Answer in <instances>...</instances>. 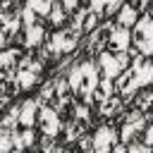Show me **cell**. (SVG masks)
I'll return each instance as SVG.
<instances>
[{"instance_id":"6da1fadb","label":"cell","mask_w":153,"mask_h":153,"mask_svg":"<svg viewBox=\"0 0 153 153\" xmlns=\"http://www.w3.org/2000/svg\"><path fill=\"white\" fill-rule=\"evenodd\" d=\"M98 81H100L98 79V72H96V67L91 62H84V65L74 67L69 72V76H67L69 88L76 91V93H84V96H91L98 88Z\"/></svg>"},{"instance_id":"7a4b0ae2","label":"cell","mask_w":153,"mask_h":153,"mask_svg":"<svg viewBox=\"0 0 153 153\" xmlns=\"http://www.w3.org/2000/svg\"><path fill=\"white\" fill-rule=\"evenodd\" d=\"M134 43L143 57L153 53V22L148 17H141L134 22Z\"/></svg>"},{"instance_id":"3957f363","label":"cell","mask_w":153,"mask_h":153,"mask_svg":"<svg viewBox=\"0 0 153 153\" xmlns=\"http://www.w3.org/2000/svg\"><path fill=\"white\" fill-rule=\"evenodd\" d=\"M36 120H38V124H41V131L45 134V136H57L60 134V117H57V112L53 110V108H38V115H36Z\"/></svg>"},{"instance_id":"277c9868","label":"cell","mask_w":153,"mask_h":153,"mask_svg":"<svg viewBox=\"0 0 153 153\" xmlns=\"http://www.w3.org/2000/svg\"><path fill=\"white\" fill-rule=\"evenodd\" d=\"M115 143H117V131L110 127H100L93 134V153H110Z\"/></svg>"},{"instance_id":"5b68a950","label":"cell","mask_w":153,"mask_h":153,"mask_svg":"<svg viewBox=\"0 0 153 153\" xmlns=\"http://www.w3.org/2000/svg\"><path fill=\"white\" fill-rule=\"evenodd\" d=\"M76 41H79L76 31H57L50 38V50L53 53H69V50H74Z\"/></svg>"},{"instance_id":"8992f818","label":"cell","mask_w":153,"mask_h":153,"mask_svg":"<svg viewBox=\"0 0 153 153\" xmlns=\"http://www.w3.org/2000/svg\"><path fill=\"white\" fill-rule=\"evenodd\" d=\"M36 115H38V100H26V103L17 110V124H22V127H33Z\"/></svg>"},{"instance_id":"52a82bcc","label":"cell","mask_w":153,"mask_h":153,"mask_svg":"<svg viewBox=\"0 0 153 153\" xmlns=\"http://www.w3.org/2000/svg\"><path fill=\"white\" fill-rule=\"evenodd\" d=\"M129 41H131V36H129V29H124V26H120V29H112V33H110V45H112L117 53H124V50H129Z\"/></svg>"},{"instance_id":"ba28073f","label":"cell","mask_w":153,"mask_h":153,"mask_svg":"<svg viewBox=\"0 0 153 153\" xmlns=\"http://www.w3.org/2000/svg\"><path fill=\"white\" fill-rule=\"evenodd\" d=\"M98 65H100V69H103V76L105 79H115L122 69H120V65H117V60H115V55H110V53H103L100 57H98Z\"/></svg>"},{"instance_id":"9c48e42d","label":"cell","mask_w":153,"mask_h":153,"mask_svg":"<svg viewBox=\"0 0 153 153\" xmlns=\"http://www.w3.org/2000/svg\"><path fill=\"white\" fill-rule=\"evenodd\" d=\"M33 141H36V131H33L31 127H26L22 134H12V146H17L19 151H22V148L33 146Z\"/></svg>"},{"instance_id":"30bf717a","label":"cell","mask_w":153,"mask_h":153,"mask_svg":"<svg viewBox=\"0 0 153 153\" xmlns=\"http://www.w3.org/2000/svg\"><path fill=\"white\" fill-rule=\"evenodd\" d=\"M117 19H120V26H124V29H129V26H134V22L139 19V12L131 7V5H124L122 10H120V14H117Z\"/></svg>"},{"instance_id":"8fae6325","label":"cell","mask_w":153,"mask_h":153,"mask_svg":"<svg viewBox=\"0 0 153 153\" xmlns=\"http://www.w3.org/2000/svg\"><path fill=\"white\" fill-rule=\"evenodd\" d=\"M43 36H45V31H43V26H38V24H29L26 26V45H38L41 41H43Z\"/></svg>"},{"instance_id":"7c38bea8","label":"cell","mask_w":153,"mask_h":153,"mask_svg":"<svg viewBox=\"0 0 153 153\" xmlns=\"http://www.w3.org/2000/svg\"><path fill=\"white\" fill-rule=\"evenodd\" d=\"M120 5H122V0H91V12H96V14L103 12V10L105 12H112Z\"/></svg>"},{"instance_id":"4fadbf2b","label":"cell","mask_w":153,"mask_h":153,"mask_svg":"<svg viewBox=\"0 0 153 153\" xmlns=\"http://www.w3.org/2000/svg\"><path fill=\"white\" fill-rule=\"evenodd\" d=\"M26 7L29 10H33V14L38 17V14H48L50 12V7H53V0H29L26 2Z\"/></svg>"},{"instance_id":"5bb4252c","label":"cell","mask_w":153,"mask_h":153,"mask_svg":"<svg viewBox=\"0 0 153 153\" xmlns=\"http://www.w3.org/2000/svg\"><path fill=\"white\" fill-rule=\"evenodd\" d=\"M17 81H19L22 88H31V86L36 84V72H31V69H22L19 76H17Z\"/></svg>"},{"instance_id":"9a60e30c","label":"cell","mask_w":153,"mask_h":153,"mask_svg":"<svg viewBox=\"0 0 153 153\" xmlns=\"http://www.w3.org/2000/svg\"><path fill=\"white\" fill-rule=\"evenodd\" d=\"M48 17H50V22L55 24V26H62L65 24V10H62V5H53L50 7V12H48Z\"/></svg>"},{"instance_id":"2e32d148","label":"cell","mask_w":153,"mask_h":153,"mask_svg":"<svg viewBox=\"0 0 153 153\" xmlns=\"http://www.w3.org/2000/svg\"><path fill=\"white\" fill-rule=\"evenodd\" d=\"M12 151V134L7 129H0V153H10Z\"/></svg>"},{"instance_id":"e0dca14e","label":"cell","mask_w":153,"mask_h":153,"mask_svg":"<svg viewBox=\"0 0 153 153\" xmlns=\"http://www.w3.org/2000/svg\"><path fill=\"white\" fill-rule=\"evenodd\" d=\"M14 57H17V50H5V53H0V67H10V65L14 62Z\"/></svg>"},{"instance_id":"ac0fdd59","label":"cell","mask_w":153,"mask_h":153,"mask_svg":"<svg viewBox=\"0 0 153 153\" xmlns=\"http://www.w3.org/2000/svg\"><path fill=\"white\" fill-rule=\"evenodd\" d=\"M115 60H117L120 69H124V67L129 65V55H127V50H124V53H117V55H115Z\"/></svg>"},{"instance_id":"d6986e66","label":"cell","mask_w":153,"mask_h":153,"mask_svg":"<svg viewBox=\"0 0 153 153\" xmlns=\"http://www.w3.org/2000/svg\"><path fill=\"white\" fill-rule=\"evenodd\" d=\"M74 115H76V117H79V120H88V108H86V105H81V103H79V105H76V108H74Z\"/></svg>"},{"instance_id":"ffe728a7","label":"cell","mask_w":153,"mask_h":153,"mask_svg":"<svg viewBox=\"0 0 153 153\" xmlns=\"http://www.w3.org/2000/svg\"><path fill=\"white\" fill-rule=\"evenodd\" d=\"M22 19H24V24H26V26H29V24H36V22H33V19H36L33 10H29V7H26V10H24V14H22Z\"/></svg>"},{"instance_id":"44dd1931","label":"cell","mask_w":153,"mask_h":153,"mask_svg":"<svg viewBox=\"0 0 153 153\" xmlns=\"http://www.w3.org/2000/svg\"><path fill=\"white\" fill-rule=\"evenodd\" d=\"M124 153H148V146H146V143H134V146H129V151H124Z\"/></svg>"},{"instance_id":"7402d4cb","label":"cell","mask_w":153,"mask_h":153,"mask_svg":"<svg viewBox=\"0 0 153 153\" xmlns=\"http://www.w3.org/2000/svg\"><path fill=\"white\" fill-rule=\"evenodd\" d=\"M79 7V0H62V10L65 12H72V10H76Z\"/></svg>"},{"instance_id":"603a6c76","label":"cell","mask_w":153,"mask_h":153,"mask_svg":"<svg viewBox=\"0 0 153 153\" xmlns=\"http://www.w3.org/2000/svg\"><path fill=\"white\" fill-rule=\"evenodd\" d=\"M148 103H151V93H141V98H139V105L146 110V108H148Z\"/></svg>"},{"instance_id":"cb8c5ba5","label":"cell","mask_w":153,"mask_h":153,"mask_svg":"<svg viewBox=\"0 0 153 153\" xmlns=\"http://www.w3.org/2000/svg\"><path fill=\"white\" fill-rule=\"evenodd\" d=\"M146 5H148V0H134V2H131V7H134V10H139V7H146Z\"/></svg>"},{"instance_id":"d4e9b609","label":"cell","mask_w":153,"mask_h":153,"mask_svg":"<svg viewBox=\"0 0 153 153\" xmlns=\"http://www.w3.org/2000/svg\"><path fill=\"white\" fill-rule=\"evenodd\" d=\"M151 141H153V129L148 127V129H146V146H151Z\"/></svg>"},{"instance_id":"484cf974","label":"cell","mask_w":153,"mask_h":153,"mask_svg":"<svg viewBox=\"0 0 153 153\" xmlns=\"http://www.w3.org/2000/svg\"><path fill=\"white\" fill-rule=\"evenodd\" d=\"M110 151H112V153H124V151H127V148H124V146H112V148H110Z\"/></svg>"}]
</instances>
